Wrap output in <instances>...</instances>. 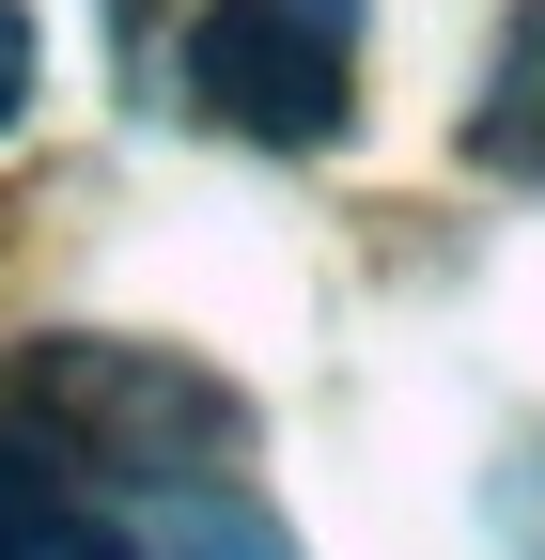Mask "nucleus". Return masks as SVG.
Instances as JSON below:
<instances>
[{"label": "nucleus", "mask_w": 545, "mask_h": 560, "mask_svg": "<svg viewBox=\"0 0 545 560\" xmlns=\"http://www.w3.org/2000/svg\"><path fill=\"white\" fill-rule=\"evenodd\" d=\"M187 109L297 156V140H344L359 109V0H202L187 16Z\"/></svg>", "instance_id": "f257e3e1"}, {"label": "nucleus", "mask_w": 545, "mask_h": 560, "mask_svg": "<svg viewBox=\"0 0 545 560\" xmlns=\"http://www.w3.org/2000/svg\"><path fill=\"white\" fill-rule=\"evenodd\" d=\"M32 389H47V420H32L47 452H94V467H141V482L234 452V389L172 374V359H125V342H62V359H32Z\"/></svg>", "instance_id": "f03ea898"}, {"label": "nucleus", "mask_w": 545, "mask_h": 560, "mask_svg": "<svg viewBox=\"0 0 545 560\" xmlns=\"http://www.w3.org/2000/svg\"><path fill=\"white\" fill-rule=\"evenodd\" d=\"M467 156L545 172V0L514 16V47H499V94H484V125H467Z\"/></svg>", "instance_id": "7ed1b4c3"}, {"label": "nucleus", "mask_w": 545, "mask_h": 560, "mask_svg": "<svg viewBox=\"0 0 545 560\" xmlns=\"http://www.w3.org/2000/svg\"><path fill=\"white\" fill-rule=\"evenodd\" d=\"M0 560H141V545H125L109 514H79V499H47V514H16V529H0Z\"/></svg>", "instance_id": "20e7f679"}, {"label": "nucleus", "mask_w": 545, "mask_h": 560, "mask_svg": "<svg viewBox=\"0 0 545 560\" xmlns=\"http://www.w3.org/2000/svg\"><path fill=\"white\" fill-rule=\"evenodd\" d=\"M47 499H62V452L0 420V529H16V514H47Z\"/></svg>", "instance_id": "39448f33"}, {"label": "nucleus", "mask_w": 545, "mask_h": 560, "mask_svg": "<svg viewBox=\"0 0 545 560\" xmlns=\"http://www.w3.org/2000/svg\"><path fill=\"white\" fill-rule=\"evenodd\" d=\"M32 109V0H0V125Z\"/></svg>", "instance_id": "423d86ee"}]
</instances>
